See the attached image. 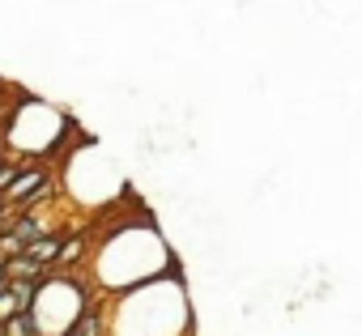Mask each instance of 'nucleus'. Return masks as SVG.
I'll return each mask as SVG.
<instances>
[{
	"instance_id": "nucleus-1",
	"label": "nucleus",
	"mask_w": 362,
	"mask_h": 336,
	"mask_svg": "<svg viewBox=\"0 0 362 336\" xmlns=\"http://www.w3.org/2000/svg\"><path fill=\"white\" fill-rule=\"evenodd\" d=\"M162 272H179V260L149 222L115 226L94 247V285L98 289L124 294V289H132L141 281L162 277Z\"/></svg>"
},
{
	"instance_id": "nucleus-2",
	"label": "nucleus",
	"mask_w": 362,
	"mask_h": 336,
	"mask_svg": "<svg viewBox=\"0 0 362 336\" xmlns=\"http://www.w3.org/2000/svg\"><path fill=\"white\" fill-rule=\"evenodd\" d=\"M86 306H90V281L77 272L39 277V285L30 294V315L39 323V336H60Z\"/></svg>"
},
{
	"instance_id": "nucleus-3",
	"label": "nucleus",
	"mask_w": 362,
	"mask_h": 336,
	"mask_svg": "<svg viewBox=\"0 0 362 336\" xmlns=\"http://www.w3.org/2000/svg\"><path fill=\"white\" fill-rule=\"evenodd\" d=\"M52 184V166L47 162H22L18 175L5 184V192H0V200H5V209H22L30 196H39L43 188Z\"/></svg>"
},
{
	"instance_id": "nucleus-4",
	"label": "nucleus",
	"mask_w": 362,
	"mask_h": 336,
	"mask_svg": "<svg viewBox=\"0 0 362 336\" xmlns=\"http://www.w3.org/2000/svg\"><path fill=\"white\" fill-rule=\"evenodd\" d=\"M60 243H64V234L47 230V234H39L35 243H26V247H22V256H30L43 272H52V268H56V256H60Z\"/></svg>"
},
{
	"instance_id": "nucleus-5",
	"label": "nucleus",
	"mask_w": 362,
	"mask_h": 336,
	"mask_svg": "<svg viewBox=\"0 0 362 336\" xmlns=\"http://www.w3.org/2000/svg\"><path fill=\"white\" fill-rule=\"evenodd\" d=\"M0 336H39V323H35V315H30V306H22V311H13L5 323H0Z\"/></svg>"
},
{
	"instance_id": "nucleus-6",
	"label": "nucleus",
	"mask_w": 362,
	"mask_h": 336,
	"mask_svg": "<svg viewBox=\"0 0 362 336\" xmlns=\"http://www.w3.org/2000/svg\"><path fill=\"white\" fill-rule=\"evenodd\" d=\"M5 281H9V277H5V256H0V285H5Z\"/></svg>"
},
{
	"instance_id": "nucleus-7",
	"label": "nucleus",
	"mask_w": 362,
	"mask_h": 336,
	"mask_svg": "<svg viewBox=\"0 0 362 336\" xmlns=\"http://www.w3.org/2000/svg\"><path fill=\"white\" fill-rule=\"evenodd\" d=\"M5 213H9V209H5V200H0V217H5Z\"/></svg>"
},
{
	"instance_id": "nucleus-8",
	"label": "nucleus",
	"mask_w": 362,
	"mask_h": 336,
	"mask_svg": "<svg viewBox=\"0 0 362 336\" xmlns=\"http://www.w3.org/2000/svg\"><path fill=\"white\" fill-rule=\"evenodd\" d=\"M0 157H5V145H0Z\"/></svg>"
}]
</instances>
